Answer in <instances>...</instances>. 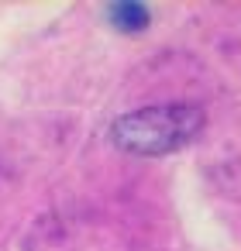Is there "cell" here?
<instances>
[{
	"mask_svg": "<svg viewBox=\"0 0 241 251\" xmlns=\"http://www.w3.org/2000/svg\"><path fill=\"white\" fill-rule=\"evenodd\" d=\"M107 18L117 31L124 35H141L148 25H152V11L148 4H138V0H117V4L107 7Z\"/></svg>",
	"mask_w": 241,
	"mask_h": 251,
	"instance_id": "cell-2",
	"label": "cell"
},
{
	"mask_svg": "<svg viewBox=\"0 0 241 251\" xmlns=\"http://www.w3.org/2000/svg\"><path fill=\"white\" fill-rule=\"evenodd\" d=\"M203 127H207V114L200 103L169 100V103H148L114 117L110 141L128 155L159 158L193 145L203 134Z\"/></svg>",
	"mask_w": 241,
	"mask_h": 251,
	"instance_id": "cell-1",
	"label": "cell"
}]
</instances>
